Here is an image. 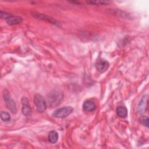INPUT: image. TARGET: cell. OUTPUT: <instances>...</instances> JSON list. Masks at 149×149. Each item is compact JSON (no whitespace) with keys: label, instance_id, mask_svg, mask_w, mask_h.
<instances>
[{"label":"cell","instance_id":"obj_10","mask_svg":"<svg viewBox=\"0 0 149 149\" xmlns=\"http://www.w3.org/2000/svg\"><path fill=\"white\" fill-rule=\"evenodd\" d=\"M6 23L9 25H13L20 24L22 22V18L19 16H15V15H10L6 20Z\"/></svg>","mask_w":149,"mask_h":149},{"label":"cell","instance_id":"obj_4","mask_svg":"<svg viewBox=\"0 0 149 149\" xmlns=\"http://www.w3.org/2000/svg\"><path fill=\"white\" fill-rule=\"evenodd\" d=\"M3 99L5 101V104L8 108L13 113H15L16 112V106L14 102V101L11 99L10 95L9 94V92L7 90H4L3 93Z\"/></svg>","mask_w":149,"mask_h":149},{"label":"cell","instance_id":"obj_13","mask_svg":"<svg viewBox=\"0 0 149 149\" xmlns=\"http://www.w3.org/2000/svg\"><path fill=\"white\" fill-rule=\"evenodd\" d=\"M88 4L94 5H106L110 3V1H86Z\"/></svg>","mask_w":149,"mask_h":149},{"label":"cell","instance_id":"obj_12","mask_svg":"<svg viewBox=\"0 0 149 149\" xmlns=\"http://www.w3.org/2000/svg\"><path fill=\"white\" fill-rule=\"evenodd\" d=\"M116 113L119 116L125 118L127 115V109L125 107L119 106L116 109Z\"/></svg>","mask_w":149,"mask_h":149},{"label":"cell","instance_id":"obj_16","mask_svg":"<svg viewBox=\"0 0 149 149\" xmlns=\"http://www.w3.org/2000/svg\"><path fill=\"white\" fill-rule=\"evenodd\" d=\"M11 15L5 11H3V10H1L0 12V17L1 19H7Z\"/></svg>","mask_w":149,"mask_h":149},{"label":"cell","instance_id":"obj_6","mask_svg":"<svg viewBox=\"0 0 149 149\" xmlns=\"http://www.w3.org/2000/svg\"><path fill=\"white\" fill-rule=\"evenodd\" d=\"M147 102H148V95H144L141 98L140 101L139 102L137 108V111L139 114H144L147 110Z\"/></svg>","mask_w":149,"mask_h":149},{"label":"cell","instance_id":"obj_9","mask_svg":"<svg viewBox=\"0 0 149 149\" xmlns=\"http://www.w3.org/2000/svg\"><path fill=\"white\" fill-rule=\"evenodd\" d=\"M83 108L84 111L87 112L93 111L96 108V104L93 100H87L84 101L83 104Z\"/></svg>","mask_w":149,"mask_h":149},{"label":"cell","instance_id":"obj_5","mask_svg":"<svg viewBox=\"0 0 149 149\" xmlns=\"http://www.w3.org/2000/svg\"><path fill=\"white\" fill-rule=\"evenodd\" d=\"M32 15L33 16V17L38 19H40V20H42L48 22H49L52 24H54L55 25H59L60 23L56 20V19H55L53 17H49L47 15H45L44 14H42V13H40L38 12H33L32 13Z\"/></svg>","mask_w":149,"mask_h":149},{"label":"cell","instance_id":"obj_7","mask_svg":"<svg viewBox=\"0 0 149 149\" xmlns=\"http://www.w3.org/2000/svg\"><path fill=\"white\" fill-rule=\"evenodd\" d=\"M22 104V112L23 114L26 116H30L32 113V110L29 104V101L26 97H23L21 100Z\"/></svg>","mask_w":149,"mask_h":149},{"label":"cell","instance_id":"obj_15","mask_svg":"<svg viewBox=\"0 0 149 149\" xmlns=\"http://www.w3.org/2000/svg\"><path fill=\"white\" fill-rule=\"evenodd\" d=\"M140 122L143 125L148 127V118L147 116H141L140 118Z\"/></svg>","mask_w":149,"mask_h":149},{"label":"cell","instance_id":"obj_14","mask_svg":"<svg viewBox=\"0 0 149 149\" xmlns=\"http://www.w3.org/2000/svg\"><path fill=\"white\" fill-rule=\"evenodd\" d=\"M1 118L4 122H8L10 120V115L5 111H2L1 112Z\"/></svg>","mask_w":149,"mask_h":149},{"label":"cell","instance_id":"obj_1","mask_svg":"<svg viewBox=\"0 0 149 149\" xmlns=\"http://www.w3.org/2000/svg\"><path fill=\"white\" fill-rule=\"evenodd\" d=\"M63 98V94L57 90L50 91L46 95V104L49 107L54 108L59 105Z\"/></svg>","mask_w":149,"mask_h":149},{"label":"cell","instance_id":"obj_11","mask_svg":"<svg viewBox=\"0 0 149 149\" xmlns=\"http://www.w3.org/2000/svg\"><path fill=\"white\" fill-rule=\"evenodd\" d=\"M58 139V133L55 130H51L48 134V140L51 143H55Z\"/></svg>","mask_w":149,"mask_h":149},{"label":"cell","instance_id":"obj_2","mask_svg":"<svg viewBox=\"0 0 149 149\" xmlns=\"http://www.w3.org/2000/svg\"><path fill=\"white\" fill-rule=\"evenodd\" d=\"M34 102L39 112H42L46 109V101L40 94H36L34 95Z\"/></svg>","mask_w":149,"mask_h":149},{"label":"cell","instance_id":"obj_3","mask_svg":"<svg viewBox=\"0 0 149 149\" xmlns=\"http://www.w3.org/2000/svg\"><path fill=\"white\" fill-rule=\"evenodd\" d=\"M73 111L72 107H65L56 109L53 113L52 116L57 118H63L68 116Z\"/></svg>","mask_w":149,"mask_h":149},{"label":"cell","instance_id":"obj_8","mask_svg":"<svg viewBox=\"0 0 149 149\" xmlns=\"http://www.w3.org/2000/svg\"><path fill=\"white\" fill-rule=\"evenodd\" d=\"M95 66L98 71L101 73H103L105 72L109 68V63L105 60L99 59L96 62Z\"/></svg>","mask_w":149,"mask_h":149}]
</instances>
